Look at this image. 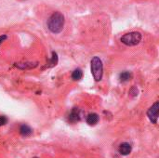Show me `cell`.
Instances as JSON below:
<instances>
[{
	"mask_svg": "<svg viewBox=\"0 0 159 158\" xmlns=\"http://www.w3.org/2000/svg\"><path fill=\"white\" fill-rule=\"evenodd\" d=\"M91 73L95 81H101L103 74V65L102 61L99 57H93L91 60Z\"/></svg>",
	"mask_w": 159,
	"mask_h": 158,
	"instance_id": "cell-2",
	"label": "cell"
},
{
	"mask_svg": "<svg viewBox=\"0 0 159 158\" xmlns=\"http://www.w3.org/2000/svg\"><path fill=\"white\" fill-rule=\"evenodd\" d=\"M131 150H132V147L128 142H123L119 146V153L122 156H128V155H129L131 153Z\"/></svg>",
	"mask_w": 159,
	"mask_h": 158,
	"instance_id": "cell-5",
	"label": "cell"
},
{
	"mask_svg": "<svg viewBox=\"0 0 159 158\" xmlns=\"http://www.w3.org/2000/svg\"><path fill=\"white\" fill-rule=\"evenodd\" d=\"M7 123V118L4 115H0V127L5 126Z\"/></svg>",
	"mask_w": 159,
	"mask_h": 158,
	"instance_id": "cell-13",
	"label": "cell"
},
{
	"mask_svg": "<svg viewBox=\"0 0 159 158\" xmlns=\"http://www.w3.org/2000/svg\"><path fill=\"white\" fill-rule=\"evenodd\" d=\"M80 119V110L78 108H74L69 115V121L72 123L77 122Z\"/></svg>",
	"mask_w": 159,
	"mask_h": 158,
	"instance_id": "cell-6",
	"label": "cell"
},
{
	"mask_svg": "<svg viewBox=\"0 0 159 158\" xmlns=\"http://www.w3.org/2000/svg\"><path fill=\"white\" fill-rule=\"evenodd\" d=\"M131 78H132V74H131L130 72H128V71L121 73V74H120V75H119V79H120V81H121V82H127V81H129Z\"/></svg>",
	"mask_w": 159,
	"mask_h": 158,
	"instance_id": "cell-10",
	"label": "cell"
},
{
	"mask_svg": "<svg viewBox=\"0 0 159 158\" xmlns=\"http://www.w3.org/2000/svg\"><path fill=\"white\" fill-rule=\"evenodd\" d=\"M159 115V102H155L147 111V116L150 119V121L154 124H157Z\"/></svg>",
	"mask_w": 159,
	"mask_h": 158,
	"instance_id": "cell-4",
	"label": "cell"
},
{
	"mask_svg": "<svg viewBox=\"0 0 159 158\" xmlns=\"http://www.w3.org/2000/svg\"><path fill=\"white\" fill-rule=\"evenodd\" d=\"M15 66L21 70L33 69L37 66V62H18V63H15Z\"/></svg>",
	"mask_w": 159,
	"mask_h": 158,
	"instance_id": "cell-7",
	"label": "cell"
},
{
	"mask_svg": "<svg viewBox=\"0 0 159 158\" xmlns=\"http://www.w3.org/2000/svg\"><path fill=\"white\" fill-rule=\"evenodd\" d=\"M7 39V35H0V45L2 44V42L4 41V40H6Z\"/></svg>",
	"mask_w": 159,
	"mask_h": 158,
	"instance_id": "cell-14",
	"label": "cell"
},
{
	"mask_svg": "<svg viewBox=\"0 0 159 158\" xmlns=\"http://www.w3.org/2000/svg\"><path fill=\"white\" fill-rule=\"evenodd\" d=\"M20 135H22L24 137H27V136H30L33 133V130L29 126L21 125L20 128Z\"/></svg>",
	"mask_w": 159,
	"mask_h": 158,
	"instance_id": "cell-9",
	"label": "cell"
},
{
	"mask_svg": "<svg viewBox=\"0 0 159 158\" xmlns=\"http://www.w3.org/2000/svg\"><path fill=\"white\" fill-rule=\"evenodd\" d=\"M121 42L126 46H136L142 41V34L139 32H131L124 34L121 37Z\"/></svg>",
	"mask_w": 159,
	"mask_h": 158,
	"instance_id": "cell-3",
	"label": "cell"
},
{
	"mask_svg": "<svg viewBox=\"0 0 159 158\" xmlns=\"http://www.w3.org/2000/svg\"><path fill=\"white\" fill-rule=\"evenodd\" d=\"M83 77V72L81 69H75L72 74V78L75 81H79Z\"/></svg>",
	"mask_w": 159,
	"mask_h": 158,
	"instance_id": "cell-11",
	"label": "cell"
},
{
	"mask_svg": "<svg viewBox=\"0 0 159 158\" xmlns=\"http://www.w3.org/2000/svg\"><path fill=\"white\" fill-rule=\"evenodd\" d=\"M58 63V55L56 52H52V57L51 59L48 61V64H47V67H53L55 66L56 64Z\"/></svg>",
	"mask_w": 159,
	"mask_h": 158,
	"instance_id": "cell-12",
	"label": "cell"
},
{
	"mask_svg": "<svg viewBox=\"0 0 159 158\" xmlns=\"http://www.w3.org/2000/svg\"><path fill=\"white\" fill-rule=\"evenodd\" d=\"M63 25H64V16L59 11L54 12L50 16L48 22V29L53 34L61 33L63 29Z\"/></svg>",
	"mask_w": 159,
	"mask_h": 158,
	"instance_id": "cell-1",
	"label": "cell"
},
{
	"mask_svg": "<svg viewBox=\"0 0 159 158\" xmlns=\"http://www.w3.org/2000/svg\"><path fill=\"white\" fill-rule=\"evenodd\" d=\"M99 122V115L97 114H89L87 117V123L89 126H95Z\"/></svg>",
	"mask_w": 159,
	"mask_h": 158,
	"instance_id": "cell-8",
	"label": "cell"
},
{
	"mask_svg": "<svg viewBox=\"0 0 159 158\" xmlns=\"http://www.w3.org/2000/svg\"><path fill=\"white\" fill-rule=\"evenodd\" d=\"M34 158H38V157H34Z\"/></svg>",
	"mask_w": 159,
	"mask_h": 158,
	"instance_id": "cell-15",
	"label": "cell"
}]
</instances>
